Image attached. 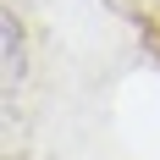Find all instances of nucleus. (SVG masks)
<instances>
[{
    "mask_svg": "<svg viewBox=\"0 0 160 160\" xmlns=\"http://www.w3.org/2000/svg\"><path fill=\"white\" fill-rule=\"evenodd\" d=\"M0 28H6V94L17 99V88H22V72H28V50H22V22H17V6H6Z\"/></svg>",
    "mask_w": 160,
    "mask_h": 160,
    "instance_id": "1",
    "label": "nucleus"
}]
</instances>
